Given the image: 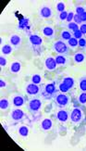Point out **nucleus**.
<instances>
[{
    "mask_svg": "<svg viewBox=\"0 0 86 151\" xmlns=\"http://www.w3.org/2000/svg\"><path fill=\"white\" fill-rule=\"evenodd\" d=\"M44 66H45V69L47 70L54 71L57 69V62H56L55 58L49 57V58H46L45 61H44Z\"/></svg>",
    "mask_w": 86,
    "mask_h": 151,
    "instance_id": "11",
    "label": "nucleus"
},
{
    "mask_svg": "<svg viewBox=\"0 0 86 151\" xmlns=\"http://www.w3.org/2000/svg\"><path fill=\"white\" fill-rule=\"evenodd\" d=\"M10 118L13 122L17 123V122H23L24 120L27 119V115H26V113L23 110L19 109H13L12 112L10 113Z\"/></svg>",
    "mask_w": 86,
    "mask_h": 151,
    "instance_id": "9",
    "label": "nucleus"
},
{
    "mask_svg": "<svg viewBox=\"0 0 86 151\" xmlns=\"http://www.w3.org/2000/svg\"><path fill=\"white\" fill-rule=\"evenodd\" d=\"M6 83L4 81V80H2V79H1V80H0V87H1V88H4V87H6Z\"/></svg>",
    "mask_w": 86,
    "mask_h": 151,
    "instance_id": "40",
    "label": "nucleus"
},
{
    "mask_svg": "<svg viewBox=\"0 0 86 151\" xmlns=\"http://www.w3.org/2000/svg\"><path fill=\"white\" fill-rule=\"evenodd\" d=\"M55 60H56L57 65H58V66H66L69 62L67 57L62 56V55H57Z\"/></svg>",
    "mask_w": 86,
    "mask_h": 151,
    "instance_id": "17",
    "label": "nucleus"
},
{
    "mask_svg": "<svg viewBox=\"0 0 86 151\" xmlns=\"http://www.w3.org/2000/svg\"><path fill=\"white\" fill-rule=\"evenodd\" d=\"M42 100L39 99L37 97H34V98H30L27 103V110L32 115L37 114L40 109H42Z\"/></svg>",
    "mask_w": 86,
    "mask_h": 151,
    "instance_id": "6",
    "label": "nucleus"
},
{
    "mask_svg": "<svg viewBox=\"0 0 86 151\" xmlns=\"http://www.w3.org/2000/svg\"><path fill=\"white\" fill-rule=\"evenodd\" d=\"M74 19V13L73 12H69V14H68V17H67V19H66V21H67L69 23L70 22H71V21H72V19Z\"/></svg>",
    "mask_w": 86,
    "mask_h": 151,
    "instance_id": "37",
    "label": "nucleus"
},
{
    "mask_svg": "<svg viewBox=\"0 0 86 151\" xmlns=\"http://www.w3.org/2000/svg\"><path fill=\"white\" fill-rule=\"evenodd\" d=\"M72 103H73V108L70 114V121L75 126L81 125L86 118V108L75 99L72 100Z\"/></svg>",
    "mask_w": 86,
    "mask_h": 151,
    "instance_id": "1",
    "label": "nucleus"
},
{
    "mask_svg": "<svg viewBox=\"0 0 86 151\" xmlns=\"http://www.w3.org/2000/svg\"><path fill=\"white\" fill-rule=\"evenodd\" d=\"M53 49H54V51L58 55L67 57L71 54V48L69 47L68 43L60 40V39L54 42V44H53Z\"/></svg>",
    "mask_w": 86,
    "mask_h": 151,
    "instance_id": "3",
    "label": "nucleus"
},
{
    "mask_svg": "<svg viewBox=\"0 0 86 151\" xmlns=\"http://www.w3.org/2000/svg\"><path fill=\"white\" fill-rule=\"evenodd\" d=\"M12 50H13V48H12L11 45H4L3 47H2V53L5 56L9 55L12 52Z\"/></svg>",
    "mask_w": 86,
    "mask_h": 151,
    "instance_id": "27",
    "label": "nucleus"
},
{
    "mask_svg": "<svg viewBox=\"0 0 86 151\" xmlns=\"http://www.w3.org/2000/svg\"><path fill=\"white\" fill-rule=\"evenodd\" d=\"M56 83H57V89L59 92H61V93H66V94H68L70 92V89L66 86V84L64 83H62L59 79L56 81Z\"/></svg>",
    "mask_w": 86,
    "mask_h": 151,
    "instance_id": "21",
    "label": "nucleus"
},
{
    "mask_svg": "<svg viewBox=\"0 0 86 151\" xmlns=\"http://www.w3.org/2000/svg\"><path fill=\"white\" fill-rule=\"evenodd\" d=\"M72 36L73 37H75L76 39H81V38H82L83 37V35L82 34V32L80 31V29H78V30H76V31H74V32H72Z\"/></svg>",
    "mask_w": 86,
    "mask_h": 151,
    "instance_id": "32",
    "label": "nucleus"
},
{
    "mask_svg": "<svg viewBox=\"0 0 86 151\" xmlns=\"http://www.w3.org/2000/svg\"><path fill=\"white\" fill-rule=\"evenodd\" d=\"M79 47H80V50L86 51V38L82 37L79 39Z\"/></svg>",
    "mask_w": 86,
    "mask_h": 151,
    "instance_id": "30",
    "label": "nucleus"
},
{
    "mask_svg": "<svg viewBox=\"0 0 86 151\" xmlns=\"http://www.w3.org/2000/svg\"><path fill=\"white\" fill-rule=\"evenodd\" d=\"M39 13H40V16L44 19H49L53 15V11H52L51 8L50 6H42Z\"/></svg>",
    "mask_w": 86,
    "mask_h": 151,
    "instance_id": "13",
    "label": "nucleus"
},
{
    "mask_svg": "<svg viewBox=\"0 0 86 151\" xmlns=\"http://www.w3.org/2000/svg\"><path fill=\"white\" fill-rule=\"evenodd\" d=\"M22 70V64L19 61H14L10 65V73H18Z\"/></svg>",
    "mask_w": 86,
    "mask_h": 151,
    "instance_id": "20",
    "label": "nucleus"
},
{
    "mask_svg": "<svg viewBox=\"0 0 86 151\" xmlns=\"http://www.w3.org/2000/svg\"><path fill=\"white\" fill-rule=\"evenodd\" d=\"M42 32L45 37H47L49 39H53L56 35V32H55L54 28L50 27V26H45V27H44L42 29Z\"/></svg>",
    "mask_w": 86,
    "mask_h": 151,
    "instance_id": "15",
    "label": "nucleus"
},
{
    "mask_svg": "<svg viewBox=\"0 0 86 151\" xmlns=\"http://www.w3.org/2000/svg\"><path fill=\"white\" fill-rule=\"evenodd\" d=\"M32 83L35 84H41L42 83V77L39 74H34L32 77Z\"/></svg>",
    "mask_w": 86,
    "mask_h": 151,
    "instance_id": "28",
    "label": "nucleus"
},
{
    "mask_svg": "<svg viewBox=\"0 0 86 151\" xmlns=\"http://www.w3.org/2000/svg\"><path fill=\"white\" fill-rule=\"evenodd\" d=\"M6 64H8V60H6V58L3 56H1V58H0V66H1V68H4L6 66Z\"/></svg>",
    "mask_w": 86,
    "mask_h": 151,
    "instance_id": "35",
    "label": "nucleus"
},
{
    "mask_svg": "<svg viewBox=\"0 0 86 151\" xmlns=\"http://www.w3.org/2000/svg\"><path fill=\"white\" fill-rule=\"evenodd\" d=\"M9 42L12 47H14V48H19L22 45V37L17 35H13L10 36Z\"/></svg>",
    "mask_w": 86,
    "mask_h": 151,
    "instance_id": "16",
    "label": "nucleus"
},
{
    "mask_svg": "<svg viewBox=\"0 0 86 151\" xmlns=\"http://www.w3.org/2000/svg\"><path fill=\"white\" fill-rule=\"evenodd\" d=\"M80 31L82 32V35H86V23H82L81 25H80Z\"/></svg>",
    "mask_w": 86,
    "mask_h": 151,
    "instance_id": "38",
    "label": "nucleus"
},
{
    "mask_svg": "<svg viewBox=\"0 0 86 151\" xmlns=\"http://www.w3.org/2000/svg\"><path fill=\"white\" fill-rule=\"evenodd\" d=\"M86 10H85V8L83 6H76V14L77 15H82L83 12H85Z\"/></svg>",
    "mask_w": 86,
    "mask_h": 151,
    "instance_id": "34",
    "label": "nucleus"
},
{
    "mask_svg": "<svg viewBox=\"0 0 86 151\" xmlns=\"http://www.w3.org/2000/svg\"><path fill=\"white\" fill-rule=\"evenodd\" d=\"M62 83H64L66 84V86H67L70 90L73 89L74 86H75V81L74 79L70 77V76H62L60 79H59Z\"/></svg>",
    "mask_w": 86,
    "mask_h": 151,
    "instance_id": "12",
    "label": "nucleus"
},
{
    "mask_svg": "<svg viewBox=\"0 0 86 151\" xmlns=\"http://www.w3.org/2000/svg\"><path fill=\"white\" fill-rule=\"evenodd\" d=\"M19 134L22 136V137H26V136H28L29 134V128L28 126H21L19 128Z\"/></svg>",
    "mask_w": 86,
    "mask_h": 151,
    "instance_id": "24",
    "label": "nucleus"
},
{
    "mask_svg": "<svg viewBox=\"0 0 86 151\" xmlns=\"http://www.w3.org/2000/svg\"><path fill=\"white\" fill-rule=\"evenodd\" d=\"M79 87L82 92H86V75L79 79Z\"/></svg>",
    "mask_w": 86,
    "mask_h": 151,
    "instance_id": "22",
    "label": "nucleus"
},
{
    "mask_svg": "<svg viewBox=\"0 0 86 151\" xmlns=\"http://www.w3.org/2000/svg\"><path fill=\"white\" fill-rule=\"evenodd\" d=\"M58 92L57 86L56 82L49 83L43 85L42 88V96L45 99H52L55 96V95Z\"/></svg>",
    "mask_w": 86,
    "mask_h": 151,
    "instance_id": "5",
    "label": "nucleus"
},
{
    "mask_svg": "<svg viewBox=\"0 0 86 151\" xmlns=\"http://www.w3.org/2000/svg\"><path fill=\"white\" fill-rule=\"evenodd\" d=\"M29 44L32 53L35 56H40L44 50L43 39L38 35H31L29 36Z\"/></svg>",
    "mask_w": 86,
    "mask_h": 151,
    "instance_id": "2",
    "label": "nucleus"
},
{
    "mask_svg": "<svg viewBox=\"0 0 86 151\" xmlns=\"http://www.w3.org/2000/svg\"><path fill=\"white\" fill-rule=\"evenodd\" d=\"M68 14H69V12H67L66 10L61 12V13H59L58 16H57V19H58L59 22L66 21V19H67V17H68Z\"/></svg>",
    "mask_w": 86,
    "mask_h": 151,
    "instance_id": "31",
    "label": "nucleus"
},
{
    "mask_svg": "<svg viewBox=\"0 0 86 151\" xmlns=\"http://www.w3.org/2000/svg\"><path fill=\"white\" fill-rule=\"evenodd\" d=\"M72 37V32L67 29H63L60 32V40L68 42L70 39Z\"/></svg>",
    "mask_w": 86,
    "mask_h": 151,
    "instance_id": "18",
    "label": "nucleus"
},
{
    "mask_svg": "<svg viewBox=\"0 0 86 151\" xmlns=\"http://www.w3.org/2000/svg\"><path fill=\"white\" fill-rule=\"evenodd\" d=\"M70 112L69 110L64 109H60L57 111H56V113L53 114L52 117L54 118V119H56L57 121H58L59 122L65 123L70 120Z\"/></svg>",
    "mask_w": 86,
    "mask_h": 151,
    "instance_id": "8",
    "label": "nucleus"
},
{
    "mask_svg": "<svg viewBox=\"0 0 86 151\" xmlns=\"http://www.w3.org/2000/svg\"><path fill=\"white\" fill-rule=\"evenodd\" d=\"M53 127V122L51 119H44L41 123V129L43 131H49Z\"/></svg>",
    "mask_w": 86,
    "mask_h": 151,
    "instance_id": "19",
    "label": "nucleus"
},
{
    "mask_svg": "<svg viewBox=\"0 0 86 151\" xmlns=\"http://www.w3.org/2000/svg\"><path fill=\"white\" fill-rule=\"evenodd\" d=\"M86 58V54L85 51L83 50H79L77 52H75L73 55V60L75 63H82Z\"/></svg>",
    "mask_w": 86,
    "mask_h": 151,
    "instance_id": "14",
    "label": "nucleus"
},
{
    "mask_svg": "<svg viewBox=\"0 0 86 151\" xmlns=\"http://www.w3.org/2000/svg\"><path fill=\"white\" fill-rule=\"evenodd\" d=\"M52 99L57 105V107L60 109H64L65 107L69 106V104L71 102V96L69 94L61 93V92L58 91Z\"/></svg>",
    "mask_w": 86,
    "mask_h": 151,
    "instance_id": "4",
    "label": "nucleus"
},
{
    "mask_svg": "<svg viewBox=\"0 0 86 151\" xmlns=\"http://www.w3.org/2000/svg\"><path fill=\"white\" fill-rule=\"evenodd\" d=\"M80 18H81V19H82V23H86V11L83 12L82 15H80Z\"/></svg>",
    "mask_w": 86,
    "mask_h": 151,
    "instance_id": "39",
    "label": "nucleus"
},
{
    "mask_svg": "<svg viewBox=\"0 0 86 151\" xmlns=\"http://www.w3.org/2000/svg\"><path fill=\"white\" fill-rule=\"evenodd\" d=\"M66 27L68 28L69 31H71V32H74V31L79 29V25L77 23H75V22H70V23H68L67 25H66Z\"/></svg>",
    "mask_w": 86,
    "mask_h": 151,
    "instance_id": "29",
    "label": "nucleus"
},
{
    "mask_svg": "<svg viewBox=\"0 0 86 151\" xmlns=\"http://www.w3.org/2000/svg\"><path fill=\"white\" fill-rule=\"evenodd\" d=\"M67 43H68L69 47L71 49H74V48L78 47V45H79V40H78V39H76L75 37H73V36H72Z\"/></svg>",
    "mask_w": 86,
    "mask_h": 151,
    "instance_id": "23",
    "label": "nucleus"
},
{
    "mask_svg": "<svg viewBox=\"0 0 86 151\" xmlns=\"http://www.w3.org/2000/svg\"><path fill=\"white\" fill-rule=\"evenodd\" d=\"M74 19V22L77 23L78 25H79V24L81 25V24L82 23V19H81L80 16L77 15V14H74V19Z\"/></svg>",
    "mask_w": 86,
    "mask_h": 151,
    "instance_id": "36",
    "label": "nucleus"
},
{
    "mask_svg": "<svg viewBox=\"0 0 86 151\" xmlns=\"http://www.w3.org/2000/svg\"><path fill=\"white\" fill-rule=\"evenodd\" d=\"M9 107V102L6 98H1L0 100V109L1 110H6Z\"/></svg>",
    "mask_w": 86,
    "mask_h": 151,
    "instance_id": "26",
    "label": "nucleus"
},
{
    "mask_svg": "<svg viewBox=\"0 0 86 151\" xmlns=\"http://www.w3.org/2000/svg\"><path fill=\"white\" fill-rule=\"evenodd\" d=\"M77 101L80 103L81 105L86 106V92H82L77 97Z\"/></svg>",
    "mask_w": 86,
    "mask_h": 151,
    "instance_id": "25",
    "label": "nucleus"
},
{
    "mask_svg": "<svg viewBox=\"0 0 86 151\" xmlns=\"http://www.w3.org/2000/svg\"><path fill=\"white\" fill-rule=\"evenodd\" d=\"M13 106L16 108H21L26 104V97L22 95H16L13 96L12 99Z\"/></svg>",
    "mask_w": 86,
    "mask_h": 151,
    "instance_id": "10",
    "label": "nucleus"
},
{
    "mask_svg": "<svg viewBox=\"0 0 86 151\" xmlns=\"http://www.w3.org/2000/svg\"><path fill=\"white\" fill-rule=\"evenodd\" d=\"M65 9H66V6L63 2H58L57 4V10L58 11V13H61V12L65 11Z\"/></svg>",
    "mask_w": 86,
    "mask_h": 151,
    "instance_id": "33",
    "label": "nucleus"
},
{
    "mask_svg": "<svg viewBox=\"0 0 86 151\" xmlns=\"http://www.w3.org/2000/svg\"><path fill=\"white\" fill-rule=\"evenodd\" d=\"M42 88H43V85L31 83L26 86V94L29 96L36 97L39 95H42Z\"/></svg>",
    "mask_w": 86,
    "mask_h": 151,
    "instance_id": "7",
    "label": "nucleus"
}]
</instances>
